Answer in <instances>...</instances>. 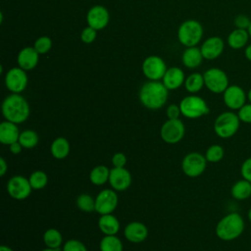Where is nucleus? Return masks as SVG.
Returning a JSON list of instances; mask_svg holds the SVG:
<instances>
[{"instance_id":"nucleus-25","label":"nucleus","mask_w":251,"mask_h":251,"mask_svg":"<svg viewBox=\"0 0 251 251\" xmlns=\"http://www.w3.org/2000/svg\"><path fill=\"white\" fill-rule=\"evenodd\" d=\"M231 196L239 201L245 200L251 196V182L242 178L233 183L230 189Z\"/></svg>"},{"instance_id":"nucleus-40","label":"nucleus","mask_w":251,"mask_h":251,"mask_svg":"<svg viewBox=\"0 0 251 251\" xmlns=\"http://www.w3.org/2000/svg\"><path fill=\"white\" fill-rule=\"evenodd\" d=\"M241 176L244 179L251 182V157L245 159L240 168Z\"/></svg>"},{"instance_id":"nucleus-47","label":"nucleus","mask_w":251,"mask_h":251,"mask_svg":"<svg viewBox=\"0 0 251 251\" xmlns=\"http://www.w3.org/2000/svg\"><path fill=\"white\" fill-rule=\"evenodd\" d=\"M247 99H248L249 103H251V88L249 89V91H248V93H247Z\"/></svg>"},{"instance_id":"nucleus-29","label":"nucleus","mask_w":251,"mask_h":251,"mask_svg":"<svg viewBox=\"0 0 251 251\" xmlns=\"http://www.w3.org/2000/svg\"><path fill=\"white\" fill-rule=\"evenodd\" d=\"M19 142L25 149L34 148L39 142V135L33 129H25L20 133Z\"/></svg>"},{"instance_id":"nucleus-8","label":"nucleus","mask_w":251,"mask_h":251,"mask_svg":"<svg viewBox=\"0 0 251 251\" xmlns=\"http://www.w3.org/2000/svg\"><path fill=\"white\" fill-rule=\"evenodd\" d=\"M207 166L205 155L199 152H190L184 156L181 162V169L189 177H197L201 176Z\"/></svg>"},{"instance_id":"nucleus-37","label":"nucleus","mask_w":251,"mask_h":251,"mask_svg":"<svg viewBox=\"0 0 251 251\" xmlns=\"http://www.w3.org/2000/svg\"><path fill=\"white\" fill-rule=\"evenodd\" d=\"M240 122L244 124H251V103H245L237 112Z\"/></svg>"},{"instance_id":"nucleus-33","label":"nucleus","mask_w":251,"mask_h":251,"mask_svg":"<svg viewBox=\"0 0 251 251\" xmlns=\"http://www.w3.org/2000/svg\"><path fill=\"white\" fill-rule=\"evenodd\" d=\"M76 206L77 208L86 213H91L95 211V198L87 193H82L76 198Z\"/></svg>"},{"instance_id":"nucleus-18","label":"nucleus","mask_w":251,"mask_h":251,"mask_svg":"<svg viewBox=\"0 0 251 251\" xmlns=\"http://www.w3.org/2000/svg\"><path fill=\"white\" fill-rule=\"evenodd\" d=\"M225 48L224 40L219 36L209 37L204 41L200 50L203 58L207 60H214L221 56Z\"/></svg>"},{"instance_id":"nucleus-30","label":"nucleus","mask_w":251,"mask_h":251,"mask_svg":"<svg viewBox=\"0 0 251 251\" xmlns=\"http://www.w3.org/2000/svg\"><path fill=\"white\" fill-rule=\"evenodd\" d=\"M100 251H123V242L116 235H105L99 244Z\"/></svg>"},{"instance_id":"nucleus-10","label":"nucleus","mask_w":251,"mask_h":251,"mask_svg":"<svg viewBox=\"0 0 251 251\" xmlns=\"http://www.w3.org/2000/svg\"><path fill=\"white\" fill-rule=\"evenodd\" d=\"M119 203V197L113 189H103L95 197V211L100 215L112 214Z\"/></svg>"},{"instance_id":"nucleus-20","label":"nucleus","mask_w":251,"mask_h":251,"mask_svg":"<svg viewBox=\"0 0 251 251\" xmlns=\"http://www.w3.org/2000/svg\"><path fill=\"white\" fill-rule=\"evenodd\" d=\"M39 53L34 47H25L18 55V64L25 71L32 70L38 63Z\"/></svg>"},{"instance_id":"nucleus-5","label":"nucleus","mask_w":251,"mask_h":251,"mask_svg":"<svg viewBox=\"0 0 251 251\" xmlns=\"http://www.w3.org/2000/svg\"><path fill=\"white\" fill-rule=\"evenodd\" d=\"M179 108L181 115L188 119H198L210 112L206 101L197 95L184 97L179 103Z\"/></svg>"},{"instance_id":"nucleus-31","label":"nucleus","mask_w":251,"mask_h":251,"mask_svg":"<svg viewBox=\"0 0 251 251\" xmlns=\"http://www.w3.org/2000/svg\"><path fill=\"white\" fill-rule=\"evenodd\" d=\"M204 85H205L204 76L198 73L191 74L184 80L185 89L190 93H196V92L200 91Z\"/></svg>"},{"instance_id":"nucleus-48","label":"nucleus","mask_w":251,"mask_h":251,"mask_svg":"<svg viewBox=\"0 0 251 251\" xmlns=\"http://www.w3.org/2000/svg\"><path fill=\"white\" fill-rule=\"evenodd\" d=\"M41 251H60V249H52V248H45V249H43V250H41Z\"/></svg>"},{"instance_id":"nucleus-23","label":"nucleus","mask_w":251,"mask_h":251,"mask_svg":"<svg viewBox=\"0 0 251 251\" xmlns=\"http://www.w3.org/2000/svg\"><path fill=\"white\" fill-rule=\"evenodd\" d=\"M250 38L247 29L235 28L227 36V44L231 49L239 50L247 46L248 40Z\"/></svg>"},{"instance_id":"nucleus-3","label":"nucleus","mask_w":251,"mask_h":251,"mask_svg":"<svg viewBox=\"0 0 251 251\" xmlns=\"http://www.w3.org/2000/svg\"><path fill=\"white\" fill-rule=\"evenodd\" d=\"M244 220L235 212L224 216L216 226V235L224 241H231L239 237L244 230Z\"/></svg>"},{"instance_id":"nucleus-36","label":"nucleus","mask_w":251,"mask_h":251,"mask_svg":"<svg viewBox=\"0 0 251 251\" xmlns=\"http://www.w3.org/2000/svg\"><path fill=\"white\" fill-rule=\"evenodd\" d=\"M63 251H87V248L81 241L73 238L64 243Z\"/></svg>"},{"instance_id":"nucleus-26","label":"nucleus","mask_w":251,"mask_h":251,"mask_svg":"<svg viewBox=\"0 0 251 251\" xmlns=\"http://www.w3.org/2000/svg\"><path fill=\"white\" fill-rule=\"evenodd\" d=\"M203 55L201 50L197 47H188L182 54V62L185 67L194 69L202 63Z\"/></svg>"},{"instance_id":"nucleus-42","label":"nucleus","mask_w":251,"mask_h":251,"mask_svg":"<svg viewBox=\"0 0 251 251\" xmlns=\"http://www.w3.org/2000/svg\"><path fill=\"white\" fill-rule=\"evenodd\" d=\"M181 114L180 112V108L179 105H176V104H172L167 108V117L170 120H176L179 118V115Z\"/></svg>"},{"instance_id":"nucleus-9","label":"nucleus","mask_w":251,"mask_h":251,"mask_svg":"<svg viewBox=\"0 0 251 251\" xmlns=\"http://www.w3.org/2000/svg\"><path fill=\"white\" fill-rule=\"evenodd\" d=\"M185 133V127L183 123L179 119L166 121L160 130L161 138L169 144H175L179 142Z\"/></svg>"},{"instance_id":"nucleus-39","label":"nucleus","mask_w":251,"mask_h":251,"mask_svg":"<svg viewBox=\"0 0 251 251\" xmlns=\"http://www.w3.org/2000/svg\"><path fill=\"white\" fill-rule=\"evenodd\" d=\"M95 37H96V29H94L93 27H91L89 25L82 30L81 35H80V38L84 43L93 42Z\"/></svg>"},{"instance_id":"nucleus-21","label":"nucleus","mask_w":251,"mask_h":251,"mask_svg":"<svg viewBox=\"0 0 251 251\" xmlns=\"http://www.w3.org/2000/svg\"><path fill=\"white\" fill-rule=\"evenodd\" d=\"M162 79L164 85L169 90H174L178 88L184 82V74L179 68L173 67L166 71Z\"/></svg>"},{"instance_id":"nucleus-13","label":"nucleus","mask_w":251,"mask_h":251,"mask_svg":"<svg viewBox=\"0 0 251 251\" xmlns=\"http://www.w3.org/2000/svg\"><path fill=\"white\" fill-rule=\"evenodd\" d=\"M223 99L226 106L230 110H239L245 103L247 99V94L244 89L239 85L232 84L223 93Z\"/></svg>"},{"instance_id":"nucleus-1","label":"nucleus","mask_w":251,"mask_h":251,"mask_svg":"<svg viewBox=\"0 0 251 251\" xmlns=\"http://www.w3.org/2000/svg\"><path fill=\"white\" fill-rule=\"evenodd\" d=\"M168 88L159 80H150L142 85L139 91V100L144 107L150 110L162 108L168 100Z\"/></svg>"},{"instance_id":"nucleus-43","label":"nucleus","mask_w":251,"mask_h":251,"mask_svg":"<svg viewBox=\"0 0 251 251\" xmlns=\"http://www.w3.org/2000/svg\"><path fill=\"white\" fill-rule=\"evenodd\" d=\"M9 148H10V151H11L12 154L18 155V154H20L22 152L24 147L22 146V144L19 141H16V142L12 143L11 145H9Z\"/></svg>"},{"instance_id":"nucleus-32","label":"nucleus","mask_w":251,"mask_h":251,"mask_svg":"<svg viewBox=\"0 0 251 251\" xmlns=\"http://www.w3.org/2000/svg\"><path fill=\"white\" fill-rule=\"evenodd\" d=\"M28 181L30 183V186L32 189H42L44 188L48 183V176L43 171H34L30 174L28 177Z\"/></svg>"},{"instance_id":"nucleus-34","label":"nucleus","mask_w":251,"mask_h":251,"mask_svg":"<svg viewBox=\"0 0 251 251\" xmlns=\"http://www.w3.org/2000/svg\"><path fill=\"white\" fill-rule=\"evenodd\" d=\"M225 155L224 148L219 144H213L205 152V158L207 162L210 163H218L220 162Z\"/></svg>"},{"instance_id":"nucleus-6","label":"nucleus","mask_w":251,"mask_h":251,"mask_svg":"<svg viewBox=\"0 0 251 251\" xmlns=\"http://www.w3.org/2000/svg\"><path fill=\"white\" fill-rule=\"evenodd\" d=\"M203 35L201 24L194 20H188L182 23L177 31V37L181 44L187 47L195 46Z\"/></svg>"},{"instance_id":"nucleus-11","label":"nucleus","mask_w":251,"mask_h":251,"mask_svg":"<svg viewBox=\"0 0 251 251\" xmlns=\"http://www.w3.org/2000/svg\"><path fill=\"white\" fill-rule=\"evenodd\" d=\"M32 187L28 181L23 176H13L7 182V191L9 195L16 200H24L27 198L31 193Z\"/></svg>"},{"instance_id":"nucleus-19","label":"nucleus","mask_w":251,"mask_h":251,"mask_svg":"<svg viewBox=\"0 0 251 251\" xmlns=\"http://www.w3.org/2000/svg\"><path fill=\"white\" fill-rule=\"evenodd\" d=\"M20 133L17 124L9 121L0 124V142L2 144L11 145L16 141H19Z\"/></svg>"},{"instance_id":"nucleus-14","label":"nucleus","mask_w":251,"mask_h":251,"mask_svg":"<svg viewBox=\"0 0 251 251\" xmlns=\"http://www.w3.org/2000/svg\"><path fill=\"white\" fill-rule=\"evenodd\" d=\"M5 84L13 93H21L27 84V75L22 68H13L9 70L5 76Z\"/></svg>"},{"instance_id":"nucleus-22","label":"nucleus","mask_w":251,"mask_h":251,"mask_svg":"<svg viewBox=\"0 0 251 251\" xmlns=\"http://www.w3.org/2000/svg\"><path fill=\"white\" fill-rule=\"evenodd\" d=\"M98 227L105 235H116L120 230V222L112 214L101 215L98 220Z\"/></svg>"},{"instance_id":"nucleus-35","label":"nucleus","mask_w":251,"mask_h":251,"mask_svg":"<svg viewBox=\"0 0 251 251\" xmlns=\"http://www.w3.org/2000/svg\"><path fill=\"white\" fill-rule=\"evenodd\" d=\"M52 46V41L47 36H41L36 39L34 43V48L39 54L47 53Z\"/></svg>"},{"instance_id":"nucleus-41","label":"nucleus","mask_w":251,"mask_h":251,"mask_svg":"<svg viewBox=\"0 0 251 251\" xmlns=\"http://www.w3.org/2000/svg\"><path fill=\"white\" fill-rule=\"evenodd\" d=\"M112 164L116 168H125L126 164V156L122 152L115 153L112 157Z\"/></svg>"},{"instance_id":"nucleus-4","label":"nucleus","mask_w":251,"mask_h":251,"mask_svg":"<svg viewBox=\"0 0 251 251\" xmlns=\"http://www.w3.org/2000/svg\"><path fill=\"white\" fill-rule=\"evenodd\" d=\"M240 120L237 114L227 111L220 114L214 122V130L216 134L224 139L232 137L239 129Z\"/></svg>"},{"instance_id":"nucleus-50","label":"nucleus","mask_w":251,"mask_h":251,"mask_svg":"<svg viewBox=\"0 0 251 251\" xmlns=\"http://www.w3.org/2000/svg\"><path fill=\"white\" fill-rule=\"evenodd\" d=\"M248 32H249V35H250V38H251V24H250V25H249V27H248Z\"/></svg>"},{"instance_id":"nucleus-16","label":"nucleus","mask_w":251,"mask_h":251,"mask_svg":"<svg viewBox=\"0 0 251 251\" xmlns=\"http://www.w3.org/2000/svg\"><path fill=\"white\" fill-rule=\"evenodd\" d=\"M86 20L89 26L96 30L102 29L109 23V13L105 7L97 5L90 8L87 13Z\"/></svg>"},{"instance_id":"nucleus-38","label":"nucleus","mask_w":251,"mask_h":251,"mask_svg":"<svg viewBox=\"0 0 251 251\" xmlns=\"http://www.w3.org/2000/svg\"><path fill=\"white\" fill-rule=\"evenodd\" d=\"M234 25H235V28H241V29H248L250 24H251V20L246 16V15H243V14H240V15H237L235 18H234Z\"/></svg>"},{"instance_id":"nucleus-17","label":"nucleus","mask_w":251,"mask_h":251,"mask_svg":"<svg viewBox=\"0 0 251 251\" xmlns=\"http://www.w3.org/2000/svg\"><path fill=\"white\" fill-rule=\"evenodd\" d=\"M124 235L129 242L140 243L147 238L148 228L141 222H130L126 226Z\"/></svg>"},{"instance_id":"nucleus-28","label":"nucleus","mask_w":251,"mask_h":251,"mask_svg":"<svg viewBox=\"0 0 251 251\" xmlns=\"http://www.w3.org/2000/svg\"><path fill=\"white\" fill-rule=\"evenodd\" d=\"M43 242L48 248L60 249L63 243V235L56 228H48L43 233Z\"/></svg>"},{"instance_id":"nucleus-45","label":"nucleus","mask_w":251,"mask_h":251,"mask_svg":"<svg viewBox=\"0 0 251 251\" xmlns=\"http://www.w3.org/2000/svg\"><path fill=\"white\" fill-rule=\"evenodd\" d=\"M244 56L245 58L251 62V44H248L245 48H244Z\"/></svg>"},{"instance_id":"nucleus-46","label":"nucleus","mask_w":251,"mask_h":251,"mask_svg":"<svg viewBox=\"0 0 251 251\" xmlns=\"http://www.w3.org/2000/svg\"><path fill=\"white\" fill-rule=\"evenodd\" d=\"M0 251H14L11 247L7 246V245H1L0 246Z\"/></svg>"},{"instance_id":"nucleus-15","label":"nucleus","mask_w":251,"mask_h":251,"mask_svg":"<svg viewBox=\"0 0 251 251\" xmlns=\"http://www.w3.org/2000/svg\"><path fill=\"white\" fill-rule=\"evenodd\" d=\"M131 175L126 168L114 167L110 171L109 183L116 191H124L131 184Z\"/></svg>"},{"instance_id":"nucleus-12","label":"nucleus","mask_w":251,"mask_h":251,"mask_svg":"<svg viewBox=\"0 0 251 251\" xmlns=\"http://www.w3.org/2000/svg\"><path fill=\"white\" fill-rule=\"evenodd\" d=\"M167 71L164 60L158 56L147 57L142 64V72L150 80H159L163 78Z\"/></svg>"},{"instance_id":"nucleus-7","label":"nucleus","mask_w":251,"mask_h":251,"mask_svg":"<svg viewBox=\"0 0 251 251\" xmlns=\"http://www.w3.org/2000/svg\"><path fill=\"white\" fill-rule=\"evenodd\" d=\"M205 86L213 93H224L228 87V77L226 74L219 68H211L204 75Z\"/></svg>"},{"instance_id":"nucleus-24","label":"nucleus","mask_w":251,"mask_h":251,"mask_svg":"<svg viewBox=\"0 0 251 251\" xmlns=\"http://www.w3.org/2000/svg\"><path fill=\"white\" fill-rule=\"evenodd\" d=\"M71 151V145L67 138L63 136H59L54 139L50 146L51 155L58 160L65 159Z\"/></svg>"},{"instance_id":"nucleus-2","label":"nucleus","mask_w":251,"mask_h":251,"mask_svg":"<svg viewBox=\"0 0 251 251\" xmlns=\"http://www.w3.org/2000/svg\"><path fill=\"white\" fill-rule=\"evenodd\" d=\"M30 109L27 101L19 93L7 96L2 103V114L6 121L22 124L29 117Z\"/></svg>"},{"instance_id":"nucleus-27","label":"nucleus","mask_w":251,"mask_h":251,"mask_svg":"<svg viewBox=\"0 0 251 251\" xmlns=\"http://www.w3.org/2000/svg\"><path fill=\"white\" fill-rule=\"evenodd\" d=\"M110 169L104 165H98L94 167L89 173L90 182L94 185H102L109 181Z\"/></svg>"},{"instance_id":"nucleus-44","label":"nucleus","mask_w":251,"mask_h":251,"mask_svg":"<svg viewBox=\"0 0 251 251\" xmlns=\"http://www.w3.org/2000/svg\"><path fill=\"white\" fill-rule=\"evenodd\" d=\"M7 171H8V164L6 160L3 157H1L0 158V176H4Z\"/></svg>"},{"instance_id":"nucleus-49","label":"nucleus","mask_w":251,"mask_h":251,"mask_svg":"<svg viewBox=\"0 0 251 251\" xmlns=\"http://www.w3.org/2000/svg\"><path fill=\"white\" fill-rule=\"evenodd\" d=\"M247 217H248V220H249V222L251 223V208H250V209H249V211H248Z\"/></svg>"}]
</instances>
